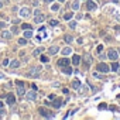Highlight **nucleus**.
<instances>
[{
	"label": "nucleus",
	"instance_id": "nucleus-1",
	"mask_svg": "<svg viewBox=\"0 0 120 120\" xmlns=\"http://www.w3.org/2000/svg\"><path fill=\"white\" fill-rule=\"evenodd\" d=\"M38 113H40L42 117H45V119H51V117H54V113L49 112V110L45 109V107H40V109H38Z\"/></svg>",
	"mask_w": 120,
	"mask_h": 120
},
{
	"label": "nucleus",
	"instance_id": "nucleus-2",
	"mask_svg": "<svg viewBox=\"0 0 120 120\" xmlns=\"http://www.w3.org/2000/svg\"><path fill=\"white\" fill-rule=\"evenodd\" d=\"M107 58L110 59V61H117V58H119V52H117L116 49L110 48V49L107 51Z\"/></svg>",
	"mask_w": 120,
	"mask_h": 120
},
{
	"label": "nucleus",
	"instance_id": "nucleus-3",
	"mask_svg": "<svg viewBox=\"0 0 120 120\" xmlns=\"http://www.w3.org/2000/svg\"><path fill=\"white\" fill-rule=\"evenodd\" d=\"M96 69H98L99 72H102V74H107V72L110 71V67H107L105 62H100V64L96 67Z\"/></svg>",
	"mask_w": 120,
	"mask_h": 120
},
{
	"label": "nucleus",
	"instance_id": "nucleus-4",
	"mask_svg": "<svg viewBox=\"0 0 120 120\" xmlns=\"http://www.w3.org/2000/svg\"><path fill=\"white\" fill-rule=\"evenodd\" d=\"M40 72H41V67H33V68L30 69V72H28V76L37 78V76L40 75Z\"/></svg>",
	"mask_w": 120,
	"mask_h": 120
},
{
	"label": "nucleus",
	"instance_id": "nucleus-5",
	"mask_svg": "<svg viewBox=\"0 0 120 120\" xmlns=\"http://www.w3.org/2000/svg\"><path fill=\"white\" fill-rule=\"evenodd\" d=\"M26 99L28 100V102H34L35 99H37V93H35V90L33 89V90H28L27 93H26Z\"/></svg>",
	"mask_w": 120,
	"mask_h": 120
},
{
	"label": "nucleus",
	"instance_id": "nucleus-6",
	"mask_svg": "<svg viewBox=\"0 0 120 120\" xmlns=\"http://www.w3.org/2000/svg\"><path fill=\"white\" fill-rule=\"evenodd\" d=\"M30 14H31V10H30L28 7H21V9H20V17H21V19L30 17Z\"/></svg>",
	"mask_w": 120,
	"mask_h": 120
},
{
	"label": "nucleus",
	"instance_id": "nucleus-7",
	"mask_svg": "<svg viewBox=\"0 0 120 120\" xmlns=\"http://www.w3.org/2000/svg\"><path fill=\"white\" fill-rule=\"evenodd\" d=\"M6 100H7V103H9L10 106L16 105V96H14L13 93H9V95H6Z\"/></svg>",
	"mask_w": 120,
	"mask_h": 120
},
{
	"label": "nucleus",
	"instance_id": "nucleus-8",
	"mask_svg": "<svg viewBox=\"0 0 120 120\" xmlns=\"http://www.w3.org/2000/svg\"><path fill=\"white\" fill-rule=\"evenodd\" d=\"M86 7H88V10H90V11H95V10L98 9L96 3L92 2V0H88V2H86Z\"/></svg>",
	"mask_w": 120,
	"mask_h": 120
},
{
	"label": "nucleus",
	"instance_id": "nucleus-9",
	"mask_svg": "<svg viewBox=\"0 0 120 120\" xmlns=\"http://www.w3.org/2000/svg\"><path fill=\"white\" fill-rule=\"evenodd\" d=\"M56 64H58V67H67V65H69V59L68 58H61V59L56 61Z\"/></svg>",
	"mask_w": 120,
	"mask_h": 120
},
{
	"label": "nucleus",
	"instance_id": "nucleus-10",
	"mask_svg": "<svg viewBox=\"0 0 120 120\" xmlns=\"http://www.w3.org/2000/svg\"><path fill=\"white\" fill-rule=\"evenodd\" d=\"M90 64H92V56L90 55H85L83 56V65H85V68H89Z\"/></svg>",
	"mask_w": 120,
	"mask_h": 120
},
{
	"label": "nucleus",
	"instance_id": "nucleus-11",
	"mask_svg": "<svg viewBox=\"0 0 120 120\" xmlns=\"http://www.w3.org/2000/svg\"><path fill=\"white\" fill-rule=\"evenodd\" d=\"M81 61H82V58H81V56H79L78 54L72 55V64H74V65H76V67H78V65L81 64Z\"/></svg>",
	"mask_w": 120,
	"mask_h": 120
},
{
	"label": "nucleus",
	"instance_id": "nucleus-12",
	"mask_svg": "<svg viewBox=\"0 0 120 120\" xmlns=\"http://www.w3.org/2000/svg\"><path fill=\"white\" fill-rule=\"evenodd\" d=\"M51 105H52V106H54L55 109H59V107H61V106L64 105V102H62L61 99H55V98H54V102H52Z\"/></svg>",
	"mask_w": 120,
	"mask_h": 120
},
{
	"label": "nucleus",
	"instance_id": "nucleus-13",
	"mask_svg": "<svg viewBox=\"0 0 120 120\" xmlns=\"http://www.w3.org/2000/svg\"><path fill=\"white\" fill-rule=\"evenodd\" d=\"M44 20H45V16H44L42 13H41V14H37V16L34 17V23H35V24H40V23H42Z\"/></svg>",
	"mask_w": 120,
	"mask_h": 120
},
{
	"label": "nucleus",
	"instance_id": "nucleus-14",
	"mask_svg": "<svg viewBox=\"0 0 120 120\" xmlns=\"http://www.w3.org/2000/svg\"><path fill=\"white\" fill-rule=\"evenodd\" d=\"M59 52V47L58 45H52V47H49V49H48V54L49 55H55V54H58Z\"/></svg>",
	"mask_w": 120,
	"mask_h": 120
},
{
	"label": "nucleus",
	"instance_id": "nucleus-15",
	"mask_svg": "<svg viewBox=\"0 0 120 120\" xmlns=\"http://www.w3.org/2000/svg\"><path fill=\"white\" fill-rule=\"evenodd\" d=\"M9 65H10L11 69H17L20 67V61L19 59H11V62H9Z\"/></svg>",
	"mask_w": 120,
	"mask_h": 120
},
{
	"label": "nucleus",
	"instance_id": "nucleus-16",
	"mask_svg": "<svg viewBox=\"0 0 120 120\" xmlns=\"http://www.w3.org/2000/svg\"><path fill=\"white\" fill-rule=\"evenodd\" d=\"M62 72H64V74H67V75H71V74L74 72V69H72L69 65H67V67H62Z\"/></svg>",
	"mask_w": 120,
	"mask_h": 120
},
{
	"label": "nucleus",
	"instance_id": "nucleus-17",
	"mask_svg": "<svg viewBox=\"0 0 120 120\" xmlns=\"http://www.w3.org/2000/svg\"><path fill=\"white\" fill-rule=\"evenodd\" d=\"M11 35H13V34H11L10 31H3V33H2V38H4V40H10Z\"/></svg>",
	"mask_w": 120,
	"mask_h": 120
},
{
	"label": "nucleus",
	"instance_id": "nucleus-18",
	"mask_svg": "<svg viewBox=\"0 0 120 120\" xmlns=\"http://www.w3.org/2000/svg\"><path fill=\"white\" fill-rule=\"evenodd\" d=\"M17 93H19L20 96H24V95H26V90H24V85H19V88H17Z\"/></svg>",
	"mask_w": 120,
	"mask_h": 120
},
{
	"label": "nucleus",
	"instance_id": "nucleus-19",
	"mask_svg": "<svg viewBox=\"0 0 120 120\" xmlns=\"http://www.w3.org/2000/svg\"><path fill=\"white\" fill-rule=\"evenodd\" d=\"M71 54H72V48L71 47H67V48L62 49V55H71Z\"/></svg>",
	"mask_w": 120,
	"mask_h": 120
},
{
	"label": "nucleus",
	"instance_id": "nucleus-20",
	"mask_svg": "<svg viewBox=\"0 0 120 120\" xmlns=\"http://www.w3.org/2000/svg\"><path fill=\"white\" fill-rule=\"evenodd\" d=\"M119 68H120V67H119V64H117L116 61H112V67H110V69H112L113 72H116Z\"/></svg>",
	"mask_w": 120,
	"mask_h": 120
},
{
	"label": "nucleus",
	"instance_id": "nucleus-21",
	"mask_svg": "<svg viewBox=\"0 0 120 120\" xmlns=\"http://www.w3.org/2000/svg\"><path fill=\"white\" fill-rule=\"evenodd\" d=\"M23 34H24V37H26V38H31V37L34 35V33H33L31 30H26V31H24Z\"/></svg>",
	"mask_w": 120,
	"mask_h": 120
},
{
	"label": "nucleus",
	"instance_id": "nucleus-22",
	"mask_svg": "<svg viewBox=\"0 0 120 120\" xmlns=\"http://www.w3.org/2000/svg\"><path fill=\"white\" fill-rule=\"evenodd\" d=\"M72 40H74V38H72V35H69V34H65V35H64V41H65V42L71 44V42H72Z\"/></svg>",
	"mask_w": 120,
	"mask_h": 120
},
{
	"label": "nucleus",
	"instance_id": "nucleus-23",
	"mask_svg": "<svg viewBox=\"0 0 120 120\" xmlns=\"http://www.w3.org/2000/svg\"><path fill=\"white\" fill-rule=\"evenodd\" d=\"M72 88H74V89H79V88H81V81H79V79L74 81V82H72Z\"/></svg>",
	"mask_w": 120,
	"mask_h": 120
},
{
	"label": "nucleus",
	"instance_id": "nucleus-24",
	"mask_svg": "<svg viewBox=\"0 0 120 120\" xmlns=\"http://www.w3.org/2000/svg\"><path fill=\"white\" fill-rule=\"evenodd\" d=\"M79 7H81L79 0H75V2L72 3V9H74V10H79Z\"/></svg>",
	"mask_w": 120,
	"mask_h": 120
},
{
	"label": "nucleus",
	"instance_id": "nucleus-25",
	"mask_svg": "<svg viewBox=\"0 0 120 120\" xmlns=\"http://www.w3.org/2000/svg\"><path fill=\"white\" fill-rule=\"evenodd\" d=\"M44 51V48H37V49H34V52H33V56H38L41 52Z\"/></svg>",
	"mask_w": 120,
	"mask_h": 120
},
{
	"label": "nucleus",
	"instance_id": "nucleus-26",
	"mask_svg": "<svg viewBox=\"0 0 120 120\" xmlns=\"http://www.w3.org/2000/svg\"><path fill=\"white\" fill-rule=\"evenodd\" d=\"M41 62H44V64H48V61H49V56H45V55H41Z\"/></svg>",
	"mask_w": 120,
	"mask_h": 120
},
{
	"label": "nucleus",
	"instance_id": "nucleus-27",
	"mask_svg": "<svg viewBox=\"0 0 120 120\" xmlns=\"http://www.w3.org/2000/svg\"><path fill=\"white\" fill-rule=\"evenodd\" d=\"M72 17H74V13H72V11H69V13H65V16H64V19H65V20H71Z\"/></svg>",
	"mask_w": 120,
	"mask_h": 120
},
{
	"label": "nucleus",
	"instance_id": "nucleus-28",
	"mask_svg": "<svg viewBox=\"0 0 120 120\" xmlns=\"http://www.w3.org/2000/svg\"><path fill=\"white\" fill-rule=\"evenodd\" d=\"M69 27H71L72 30H75V28H76V21H74V20H69Z\"/></svg>",
	"mask_w": 120,
	"mask_h": 120
},
{
	"label": "nucleus",
	"instance_id": "nucleus-29",
	"mask_svg": "<svg viewBox=\"0 0 120 120\" xmlns=\"http://www.w3.org/2000/svg\"><path fill=\"white\" fill-rule=\"evenodd\" d=\"M19 44L20 45H26L27 44V38L24 37V38H19Z\"/></svg>",
	"mask_w": 120,
	"mask_h": 120
},
{
	"label": "nucleus",
	"instance_id": "nucleus-30",
	"mask_svg": "<svg viewBox=\"0 0 120 120\" xmlns=\"http://www.w3.org/2000/svg\"><path fill=\"white\" fill-rule=\"evenodd\" d=\"M58 23H59L58 20H54V19H52V20H49V26H52V27H55V26H58Z\"/></svg>",
	"mask_w": 120,
	"mask_h": 120
},
{
	"label": "nucleus",
	"instance_id": "nucleus-31",
	"mask_svg": "<svg viewBox=\"0 0 120 120\" xmlns=\"http://www.w3.org/2000/svg\"><path fill=\"white\" fill-rule=\"evenodd\" d=\"M51 10H52V11H58V10H59V4H52V6H51Z\"/></svg>",
	"mask_w": 120,
	"mask_h": 120
},
{
	"label": "nucleus",
	"instance_id": "nucleus-32",
	"mask_svg": "<svg viewBox=\"0 0 120 120\" xmlns=\"http://www.w3.org/2000/svg\"><path fill=\"white\" fill-rule=\"evenodd\" d=\"M17 31H19V28H17L16 26H13V27H11V30H10V33H11V34H16Z\"/></svg>",
	"mask_w": 120,
	"mask_h": 120
},
{
	"label": "nucleus",
	"instance_id": "nucleus-33",
	"mask_svg": "<svg viewBox=\"0 0 120 120\" xmlns=\"http://www.w3.org/2000/svg\"><path fill=\"white\" fill-rule=\"evenodd\" d=\"M4 114H6V110L3 107H0V117H4Z\"/></svg>",
	"mask_w": 120,
	"mask_h": 120
},
{
	"label": "nucleus",
	"instance_id": "nucleus-34",
	"mask_svg": "<svg viewBox=\"0 0 120 120\" xmlns=\"http://www.w3.org/2000/svg\"><path fill=\"white\" fill-rule=\"evenodd\" d=\"M23 30H31V26L30 24H23Z\"/></svg>",
	"mask_w": 120,
	"mask_h": 120
},
{
	"label": "nucleus",
	"instance_id": "nucleus-35",
	"mask_svg": "<svg viewBox=\"0 0 120 120\" xmlns=\"http://www.w3.org/2000/svg\"><path fill=\"white\" fill-rule=\"evenodd\" d=\"M98 107H99V110H102V109H106L107 106H106V103H100V105H99Z\"/></svg>",
	"mask_w": 120,
	"mask_h": 120
},
{
	"label": "nucleus",
	"instance_id": "nucleus-36",
	"mask_svg": "<svg viewBox=\"0 0 120 120\" xmlns=\"http://www.w3.org/2000/svg\"><path fill=\"white\" fill-rule=\"evenodd\" d=\"M102 51H103V45H99V47H98V52H99V54H100V52H102Z\"/></svg>",
	"mask_w": 120,
	"mask_h": 120
},
{
	"label": "nucleus",
	"instance_id": "nucleus-37",
	"mask_svg": "<svg viewBox=\"0 0 120 120\" xmlns=\"http://www.w3.org/2000/svg\"><path fill=\"white\" fill-rule=\"evenodd\" d=\"M9 62H10V61H9V59H4V61H3V65L6 67V65H9Z\"/></svg>",
	"mask_w": 120,
	"mask_h": 120
},
{
	"label": "nucleus",
	"instance_id": "nucleus-38",
	"mask_svg": "<svg viewBox=\"0 0 120 120\" xmlns=\"http://www.w3.org/2000/svg\"><path fill=\"white\" fill-rule=\"evenodd\" d=\"M37 14H41V11L37 9V10H34V16H37Z\"/></svg>",
	"mask_w": 120,
	"mask_h": 120
},
{
	"label": "nucleus",
	"instance_id": "nucleus-39",
	"mask_svg": "<svg viewBox=\"0 0 120 120\" xmlns=\"http://www.w3.org/2000/svg\"><path fill=\"white\" fill-rule=\"evenodd\" d=\"M100 59H105V58H107V55H103V54H100V56H99Z\"/></svg>",
	"mask_w": 120,
	"mask_h": 120
},
{
	"label": "nucleus",
	"instance_id": "nucleus-40",
	"mask_svg": "<svg viewBox=\"0 0 120 120\" xmlns=\"http://www.w3.org/2000/svg\"><path fill=\"white\" fill-rule=\"evenodd\" d=\"M13 23H14V24H19V23H20V20H19V19H16V20H13Z\"/></svg>",
	"mask_w": 120,
	"mask_h": 120
},
{
	"label": "nucleus",
	"instance_id": "nucleus-41",
	"mask_svg": "<svg viewBox=\"0 0 120 120\" xmlns=\"http://www.w3.org/2000/svg\"><path fill=\"white\" fill-rule=\"evenodd\" d=\"M62 93H65V95H67V93H68V89H67V88H64V89H62Z\"/></svg>",
	"mask_w": 120,
	"mask_h": 120
},
{
	"label": "nucleus",
	"instance_id": "nucleus-42",
	"mask_svg": "<svg viewBox=\"0 0 120 120\" xmlns=\"http://www.w3.org/2000/svg\"><path fill=\"white\" fill-rule=\"evenodd\" d=\"M44 105H45V106H51V102H47V100H45V102H44Z\"/></svg>",
	"mask_w": 120,
	"mask_h": 120
},
{
	"label": "nucleus",
	"instance_id": "nucleus-43",
	"mask_svg": "<svg viewBox=\"0 0 120 120\" xmlns=\"http://www.w3.org/2000/svg\"><path fill=\"white\" fill-rule=\"evenodd\" d=\"M4 27H6V24H4V23H0V28H4Z\"/></svg>",
	"mask_w": 120,
	"mask_h": 120
},
{
	"label": "nucleus",
	"instance_id": "nucleus-44",
	"mask_svg": "<svg viewBox=\"0 0 120 120\" xmlns=\"http://www.w3.org/2000/svg\"><path fill=\"white\" fill-rule=\"evenodd\" d=\"M44 2H45V3H48V4H49V3H52V2H54V0H44Z\"/></svg>",
	"mask_w": 120,
	"mask_h": 120
},
{
	"label": "nucleus",
	"instance_id": "nucleus-45",
	"mask_svg": "<svg viewBox=\"0 0 120 120\" xmlns=\"http://www.w3.org/2000/svg\"><path fill=\"white\" fill-rule=\"evenodd\" d=\"M0 79H4V74H0Z\"/></svg>",
	"mask_w": 120,
	"mask_h": 120
},
{
	"label": "nucleus",
	"instance_id": "nucleus-46",
	"mask_svg": "<svg viewBox=\"0 0 120 120\" xmlns=\"http://www.w3.org/2000/svg\"><path fill=\"white\" fill-rule=\"evenodd\" d=\"M58 2H59V3H65V2H67V0H58Z\"/></svg>",
	"mask_w": 120,
	"mask_h": 120
},
{
	"label": "nucleus",
	"instance_id": "nucleus-47",
	"mask_svg": "<svg viewBox=\"0 0 120 120\" xmlns=\"http://www.w3.org/2000/svg\"><path fill=\"white\" fill-rule=\"evenodd\" d=\"M0 107H3V102L2 100H0Z\"/></svg>",
	"mask_w": 120,
	"mask_h": 120
},
{
	"label": "nucleus",
	"instance_id": "nucleus-48",
	"mask_svg": "<svg viewBox=\"0 0 120 120\" xmlns=\"http://www.w3.org/2000/svg\"><path fill=\"white\" fill-rule=\"evenodd\" d=\"M2 7H3V3H2V2H0V9H2Z\"/></svg>",
	"mask_w": 120,
	"mask_h": 120
},
{
	"label": "nucleus",
	"instance_id": "nucleus-49",
	"mask_svg": "<svg viewBox=\"0 0 120 120\" xmlns=\"http://www.w3.org/2000/svg\"><path fill=\"white\" fill-rule=\"evenodd\" d=\"M14 2H17V0H14Z\"/></svg>",
	"mask_w": 120,
	"mask_h": 120
}]
</instances>
